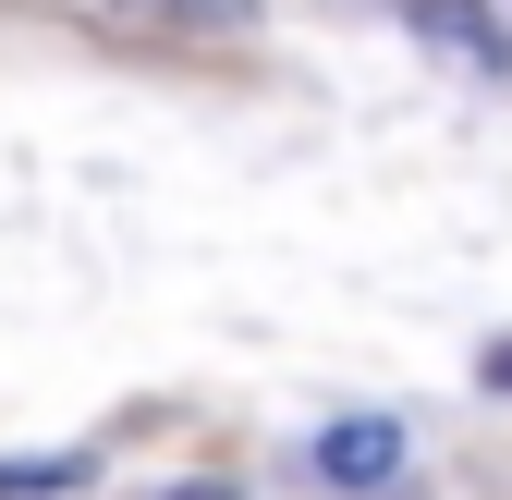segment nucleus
I'll return each instance as SVG.
<instances>
[{
  "mask_svg": "<svg viewBox=\"0 0 512 500\" xmlns=\"http://www.w3.org/2000/svg\"><path fill=\"white\" fill-rule=\"evenodd\" d=\"M317 476H330V488H391L403 476V427L391 415H342L330 440H317Z\"/></svg>",
  "mask_w": 512,
  "mask_h": 500,
  "instance_id": "obj_1",
  "label": "nucleus"
},
{
  "mask_svg": "<svg viewBox=\"0 0 512 500\" xmlns=\"http://www.w3.org/2000/svg\"><path fill=\"white\" fill-rule=\"evenodd\" d=\"M415 25H427V49H452L464 74H488V86H512V37L488 25V0H415Z\"/></svg>",
  "mask_w": 512,
  "mask_h": 500,
  "instance_id": "obj_2",
  "label": "nucleus"
},
{
  "mask_svg": "<svg viewBox=\"0 0 512 500\" xmlns=\"http://www.w3.org/2000/svg\"><path fill=\"white\" fill-rule=\"evenodd\" d=\"M135 13H147V25H196V37H232V25L256 13V0H135Z\"/></svg>",
  "mask_w": 512,
  "mask_h": 500,
  "instance_id": "obj_3",
  "label": "nucleus"
},
{
  "mask_svg": "<svg viewBox=\"0 0 512 500\" xmlns=\"http://www.w3.org/2000/svg\"><path fill=\"white\" fill-rule=\"evenodd\" d=\"M37 488H86V464H0V500H37Z\"/></svg>",
  "mask_w": 512,
  "mask_h": 500,
  "instance_id": "obj_4",
  "label": "nucleus"
},
{
  "mask_svg": "<svg viewBox=\"0 0 512 500\" xmlns=\"http://www.w3.org/2000/svg\"><path fill=\"white\" fill-rule=\"evenodd\" d=\"M476 379H488V391H512V330H500V342L476 354Z\"/></svg>",
  "mask_w": 512,
  "mask_h": 500,
  "instance_id": "obj_5",
  "label": "nucleus"
}]
</instances>
